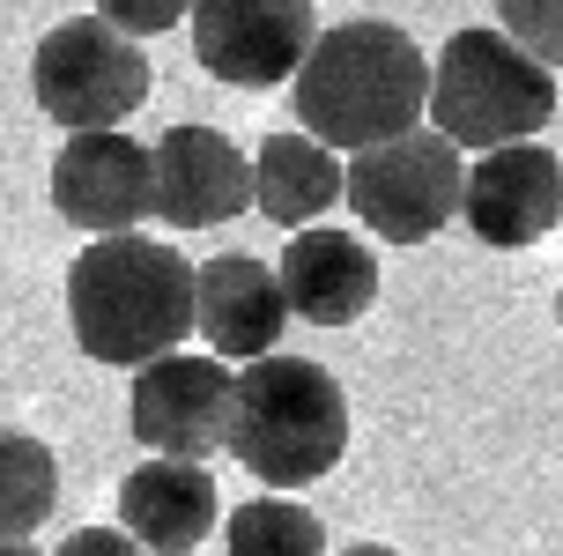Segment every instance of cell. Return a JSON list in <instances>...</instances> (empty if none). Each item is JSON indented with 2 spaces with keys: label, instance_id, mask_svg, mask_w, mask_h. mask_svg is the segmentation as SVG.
Returning <instances> with one entry per match:
<instances>
[{
  "label": "cell",
  "instance_id": "6da1fadb",
  "mask_svg": "<svg viewBox=\"0 0 563 556\" xmlns=\"http://www.w3.org/2000/svg\"><path fill=\"white\" fill-rule=\"evenodd\" d=\"M297 127L327 149L364 156L394 134H416L422 111H430V59L400 23L378 15H349V23L319 30L311 37L305 67L289 83Z\"/></svg>",
  "mask_w": 563,
  "mask_h": 556
},
{
  "label": "cell",
  "instance_id": "7a4b0ae2",
  "mask_svg": "<svg viewBox=\"0 0 563 556\" xmlns=\"http://www.w3.org/2000/svg\"><path fill=\"white\" fill-rule=\"evenodd\" d=\"M67 327L89 363L141 371L170 357L194 327V268L164 238H89L67 268Z\"/></svg>",
  "mask_w": 563,
  "mask_h": 556
},
{
  "label": "cell",
  "instance_id": "3957f363",
  "mask_svg": "<svg viewBox=\"0 0 563 556\" xmlns=\"http://www.w3.org/2000/svg\"><path fill=\"white\" fill-rule=\"evenodd\" d=\"M223 453L260 490H311L349 453V393L311 357H260L230 386V438Z\"/></svg>",
  "mask_w": 563,
  "mask_h": 556
},
{
  "label": "cell",
  "instance_id": "277c9868",
  "mask_svg": "<svg viewBox=\"0 0 563 556\" xmlns=\"http://www.w3.org/2000/svg\"><path fill=\"white\" fill-rule=\"evenodd\" d=\"M556 119V75L505 30H452L445 53L430 59V127L467 156V149H505L541 141Z\"/></svg>",
  "mask_w": 563,
  "mask_h": 556
},
{
  "label": "cell",
  "instance_id": "5b68a950",
  "mask_svg": "<svg viewBox=\"0 0 563 556\" xmlns=\"http://www.w3.org/2000/svg\"><path fill=\"white\" fill-rule=\"evenodd\" d=\"M148 53L141 37L112 30L104 15H67L37 37L30 53V89L37 111L53 119L59 134H112L148 105Z\"/></svg>",
  "mask_w": 563,
  "mask_h": 556
},
{
  "label": "cell",
  "instance_id": "8992f818",
  "mask_svg": "<svg viewBox=\"0 0 563 556\" xmlns=\"http://www.w3.org/2000/svg\"><path fill=\"white\" fill-rule=\"evenodd\" d=\"M460 194H467V156L438 127H416V134L349 156V178H341V200L386 246H430L460 216Z\"/></svg>",
  "mask_w": 563,
  "mask_h": 556
},
{
  "label": "cell",
  "instance_id": "52a82bcc",
  "mask_svg": "<svg viewBox=\"0 0 563 556\" xmlns=\"http://www.w3.org/2000/svg\"><path fill=\"white\" fill-rule=\"evenodd\" d=\"M230 386H238V371L223 357L170 349V357L134 371V386H126V430L156 460H200L208 468L230 438Z\"/></svg>",
  "mask_w": 563,
  "mask_h": 556
},
{
  "label": "cell",
  "instance_id": "ba28073f",
  "mask_svg": "<svg viewBox=\"0 0 563 556\" xmlns=\"http://www.w3.org/2000/svg\"><path fill=\"white\" fill-rule=\"evenodd\" d=\"M186 30H194V59L216 83L282 89L297 83L311 37H319V8L311 0H194Z\"/></svg>",
  "mask_w": 563,
  "mask_h": 556
},
{
  "label": "cell",
  "instance_id": "9c48e42d",
  "mask_svg": "<svg viewBox=\"0 0 563 556\" xmlns=\"http://www.w3.org/2000/svg\"><path fill=\"white\" fill-rule=\"evenodd\" d=\"M460 222L475 230L489 252H527L563 222V156L541 141H505L482 149L467 164V194H460Z\"/></svg>",
  "mask_w": 563,
  "mask_h": 556
},
{
  "label": "cell",
  "instance_id": "30bf717a",
  "mask_svg": "<svg viewBox=\"0 0 563 556\" xmlns=\"http://www.w3.org/2000/svg\"><path fill=\"white\" fill-rule=\"evenodd\" d=\"M148 200L170 230H216L245 216L253 200V156L223 127H164L148 141Z\"/></svg>",
  "mask_w": 563,
  "mask_h": 556
},
{
  "label": "cell",
  "instance_id": "8fae6325",
  "mask_svg": "<svg viewBox=\"0 0 563 556\" xmlns=\"http://www.w3.org/2000/svg\"><path fill=\"white\" fill-rule=\"evenodd\" d=\"M53 208L59 222H75L89 238H126L141 216H156L148 200V141L126 127L112 134H67L53 156Z\"/></svg>",
  "mask_w": 563,
  "mask_h": 556
},
{
  "label": "cell",
  "instance_id": "7c38bea8",
  "mask_svg": "<svg viewBox=\"0 0 563 556\" xmlns=\"http://www.w3.org/2000/svg\"><path fill=\"white\" fill-rule=\"evenodd\" d=\"M194 327L208 341V357L223 363H260L282 349V327H289V297H282V275L253 252H216L194 268Z\"/></svg>",
  "mask_w": 563,
  "mask_h": 556
},
{
  "label": "cell",
  "instance_id": "4fadbf2b",
  "mask_svg": "<svg viewBox=\"0 0 563 556\" xmlns=\"http://www.w3.org/2000/svg\"><path fill=\"white\" fill-rule=\"evenodd\" d=\"M275 275L282 297H289V319H305V327H349L378 305V252L356 230H334V222L297 230L282 246Z\"/></svg>",
  "mask_w": 563,
  "mask_h": 556
},
{
  "label": "cell",
  "instance_id": "5bb4252c",
  "mask_svg": "<svg viewBox=\"0 0 563 556\" xmlns=\"http://www.w3.org/2000/svg\"><path fill=\"white\" fill-rule=\"evenodd\" d=\"M223 520V498H216V475L200 460H141L126 482H119V527L134 534L148 556H194Z\"/></svg>",
  "mask_w": 563,
  "mask_h": 556
},
{
  "label": "cell",
  "instance_id": "9a60e30c",
  "mask_svg": "<svg viewBox=\"0 0 563 556\" xmlns=\"http://www.w3.org/2000/svg\"><path fill=\"white\" fill-rule=\"evenodd\" d=\"M341 164L327 141H311L305 127H289V134H267L253 149V208L267 222H282L289 238L311 230V222H327V208H341Z\"/></svg>",
  "mask_w": 563,
  "mask_h": 556
},
{
  "label": "cell",
  "instance_id": "2e32d148",
  "mask_svg": "<svg viewBox=\"0 0 563 556\" xmlns=\"http://www.w3.org/2000/svg\"><path fill=\"white\" fill-rule=\"evenodd\" d=\"M59 504V460L53 445L0 423V542H30Z\"/></svg>",
  "mask_w": 563,
  "mask_h": 556
},
{
  "label": "cell",
  "instance_id": "e0dca14e",
  "mask_svg": "<svg viewBox=\"0 0 563 556\" xmlns=\"http://www.w3.org/2000/svg\"><path fill=\"white\" fill-rule=\"evenodd\" d=\"M223 549L230 556H327V527L289 490H260V498L230 504Z\"/></svg>",
  "mask_w": 563,
  "mask_h": 556
},
{
  "label": "cell",
  "instance_id": "ac0fdd59",
  "mask_svg": "<svg viewBox=\"0 0 563 556\" xmlns=\"http://www.w3.org/2000/svg\"><path fill=\"white\" fill-rule=\"evenodd\" d=\"M497 30L527 45L549 75H563V0H497Z\"/></svg>",
  "mask_w": 563,
  "mask_h": 556
},
{
  "label": "cell",
  "instance_id": "d6986e66",
  "mask_svg": "<svg viewBox=\"0 0 563 556\" xmlns=\"http://www.w3.org/2000/svg\"><path fill=\"white\" fill-rule=\"evenodd\" d=\"M194 0H97V15L126 37H156V30H178Z\"/></svg>",
  "mask_w": 563,
  "mask_h": 556
},
{
  "label": "cell",
  "instance_id": "ffe728a7",
  "mask_svg": "<svg viewBox=\"0 0 563 556\" xmlns=\"http://www.w3.org/2000/svg\"><path fill=\"white\" fill-rule=\"evenodd\" d=\"M53 556H148V549H141L126 527H75Z\"/></svg>",
  "mask_w": 563,
  "mask_h": 556
},
{
  "label": "cell",
  "instance_id": "44dd1931",
  "mask_svg": "<svg viewBox=\"0 0 563 556\" xmlns=\"http://www.w3.org/2000/svg\"><path fill=\"white\" fill-rule=\"evenodd\" d=\"M341 556H400V549H386V542H356V549H341Z\"/></svg>",
  "mask_w": 563,
  "mask_h": 556
},
{
  "label": "cell",
  "instance_id": "7402d4cb",
  "mask_svg": "<svg viewBox=\"0 0 563 556\" xmlns=\"http://www.w3.org/2000/svg\"><path fill=\"white\" fill-rule=\"evenodd\" d=\"M0 556H37V549H30V542H0Z\"/></svg>",
  "mask_w": 563,
  "mask_h": 556
},
{
  "label": "cell",
  "instance_id": "603a6c76",
  "mask_svg": "<svg viewBox=\"0 0 563 556\" xmlns=\"http://www.w3.org/2000/svg\"><path fill=\"white\" fill-rule=\"evenodd\" d=\"M556 327H563V297H556Z\"/></svg>",
  "mask_w": 563,
  "mask_h": 556
}]
</instances>
